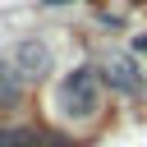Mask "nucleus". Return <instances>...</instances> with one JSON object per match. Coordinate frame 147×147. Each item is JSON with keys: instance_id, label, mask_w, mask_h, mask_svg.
I'll use <instances>...</instances> for the list:
<instances>
[{"instance_id": "nucleus-4", "label": "nucleus", "mask_w": 147, "mask_h": 147, "mask_svg": "<svg viewBox=\"0 0 147 147\" xmlns=\"http://www.w3.org/2000/svg\"><path fill=\"white\" fill-rule=\"evenodd\" d=\"M18 101H23V78L9 60H0V110H14Z\"/></svg>"}, {"instance_id": "nucleus-5", "label": "nucleus", "mask_w": 147, "mask_h": 147, "mask_svg": "<svg viewBox=\"0 0 147 147\" xmlns=\"http://www.w3.org/2000/svg\"><path fill=\"white\" fill-rule=\"evenodd\" d=\"M41 5H69V0H41Z\"/></svg>"}, {"instance_id": "nucleus-3", "label": "nucleus", "mask_w": 147, "mask_h": 147, "mask_svg": "<svg viewBox=\"0 0 147 147\" xmlns=\"http://www.w3.org/2000/svg\"><path fill=\"white\" fill-rule=\"evenodd\" d=\"M51 60H55V55H51V46H46L41 37H23V41L14 46V60H9V64L18 69V78H46V74H51Z\"/></svg>"}, {"instance_id": "nucleus-1", "label": "nucleus", "mask_w": 147, "mask_h": 147, "mask_svg": "<svg viewBox=\"0 0 147 147\" xmlns=\"http://www.w3.org/2000/svg\"><path fill=\"white\" fill-rule=\"evenodd\" d=\"M55 110H60L64 119H78V124L101 110V74H96V64H74V69L60 78V87H55Z\"/></svg>"}, {"instance_id": "nucleus-2", "label": "nucleus", "mask_w": 147, "mask_h": 147, "mask_svg": "<svg viewBox=\"0 0 147 147\" xmlns=\"http://www.w3.org/2000/svg\"><path fill=\"white\" fill-rule=\"evenodd\" d=\"M96 74H101V87H110V92H119V96H142V87H147V74H142L138 60L124 55V51H110V55L96 64Z\"/></svg>"}]
</instances>
